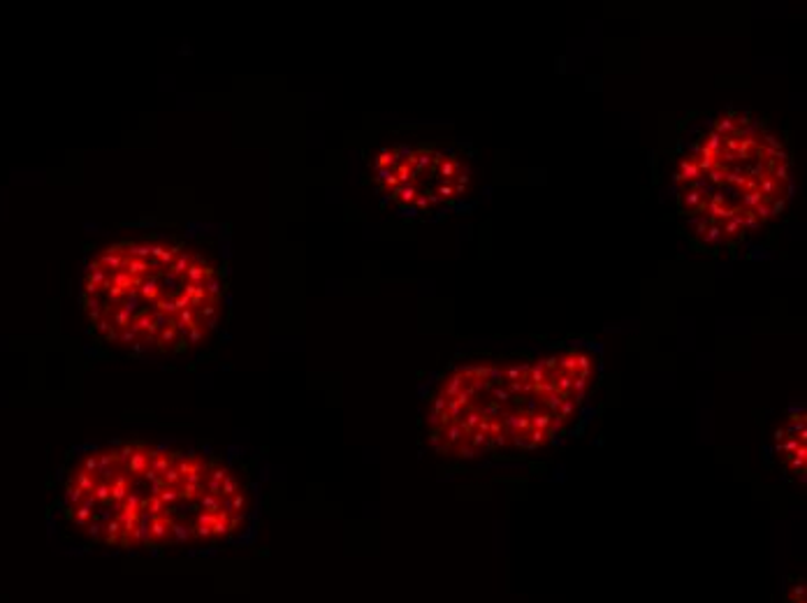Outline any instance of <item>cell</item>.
I'll use <instances>...</instances> for the list:
<instances>
[{
    "instance_id": "obj_1",
    "label": "cell",
    "mask_w": 807,
    "mask_h": 603,
    "mask_svg": "<svg viewBox=\"0 0 807 603\" xmlns=\"http://www.w3.org/2000/svg\"><path fill=\"white\" fill-rule=\"evenodd\" d=\"M52 518L75 548L126 557H214L253 541L255 458L188 439H109L73 450Z\"/></svg>"
},
{
    "instance_id": "obj_2",
    "label": "cell",
    "mask_w": 807,
    "mask_h": 603,
    "mask_svg": "<svg viewBox=\"0 0 807 603\" xmlns=\"http://www.w3.org/2000/svg\"><path fill=\"white\" fill-rule=\"evenodd\" d=\"M86 332L138 362H203L223 341L232 270L221 237L198 228L135 226L109 232L79 270Z\"/></svg>"
},
{
    "instance_id": "obj_3",
    "label": "cell",
    "mask_w": 807,
    "mask_h": 603,
    "mask_svg": "<svg viewBox=\"0 0 807 603\" xmlns=\"http://www.w3.org/2000/svg\"><path fill=\"white\" fill-rule=\"evenodd\" d=\"M423 425L436 456L457 462L532 456L569 432L541 393L534 360L520 355L452 362L429 385Z\"/></svg>"
},
{
    "instance_id": "obj_4",
    "label": "cell",
    "mask_w": 807,
    "mask_h": 603,
    "mask_svg": "<svg viewBox=\"0 0 807 603\" xmlns=\"http://www.w3.org/2000/svg\"><path fill=\"white\" fill-rule=\"evenodd\" d=\"M683 217L708 246L731 249L784 209L789 156L761 119L719 114L696 131L678 158Z\"/></svg>"
},
{
    "instance_id": "obj_5",
    "label": "cell",
    "mask_w": 807,
    "mask_h": 603,
    "mask_svg": "<svg viewBox=\"0 0 807 603\" xmlns=\"http://www.w3.org/2000/svg\"><path fill=\"white\" fill-rule=\"evenodd\" d=\"M367 182L381 205L404 219H436L460 207L476 188L469 146L448 140H390L367 158Z\"/></svg>"
},
{
    "instance_id": "obj_6",
    "label": "cell",
    "mask_w": 807,
    "mask_h": 603,
    "mask_svg": "<svg viewBox=\"0 0 807 603\" xmlns=\"http://www.w3.org/2000/svg\"><path fill=\"white\" fill-rule=\"evenodd\" d=\"M534 360L536 383L545 402L569 429L580 408L592 395L599 379V360L590 349L561 347L541 353Z\"/></svg>"
},
{
    "instance_id": "obj_7",
    "label": "cell",
    "mask_w": 807,
    "mask_h": 603,
    "mask_svg": "<svg viewBox=\"0 0 807 603\" xmlns=\"http://www.w3.org/2000/svg\"><path fill=\"white\" fill-rule=\"evenodd\" d=\"M777 456L782 469L792 473V476H800L805 473V414L796 412L787 420L782 423L777 429Z\"/></svg>"
},
{
    "instance_id": "obj_8",
    "label": "cell",
    "mask_w": 807,
    "mask_h": 603,
    "mask_svg": "<svg viewBox=\"0 0 807 603\" xmlns=\"http://www.w3.org/2000/svg\"><path fill=\"white\" fill-rule=\"evenodd\" d=\"M784 603H807L803 578H792V583L787 585V592H784Z\"/></svg>"
}]
</instances>
